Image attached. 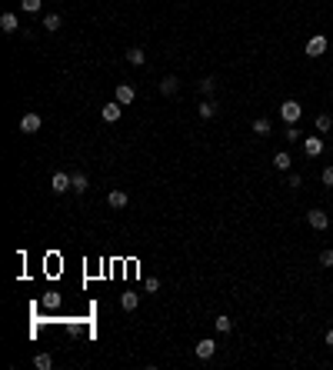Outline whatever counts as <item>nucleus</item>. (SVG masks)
Listing matches in <instances>:
<instances>
[{
	"label": "nucleus",
	"instance_id": "f257e3e1",
	"mask_svg": "<svg viewBox=\"0 0 333 370\" xmlns=\"http://www.w3.org/2000/svg\"><path fill=\"white\" fill-rule=\"evenodd\" d=\"M300 113H303V107L297 104V100H283V104H280V117H283V124H297V120H300Z\"/></svg>",
	"mask_w": 333,
	"mask_h": 370
},
{
	"label": "nucleus",
	"instance_id": "f03ea898",
	"mask_svg": "<svg viewBox=\"0 0 333 370\" xmlns=\"http://www.w3.org/2000/svg\"><path fill=\"white\" fill-rule=\"evenodd\" d=\"M50 190H54V193L73 190V177H70V174H54V180H50Z\"/></svg>",
	"mask_w": 333,
	"mask_h": 370
},
{
	"label": "nucleus",
	"instance_id": "7ed1b4c3",
	"mask_svg": "<svg viewBox=\"0 0 333 370\" xmlns=\"http://www.w3.org/2000/svg\"><path fill=\"white\" fill-rule=\"evenodd\" d=\"M120 113H123V104H117V100H113V104H103L100 107V117L107 124H117L120 120Z\"/></svg>",
	"mask_w": 333,
	"mask_h": 370
},
{
	"label": "nucleus",
	"instance_id": "20e7f679",
	"mask_svg": "<svg viewBox=\"0 0 333 370\" xmlns=\"http://www.w3.org/2000/svg\"><path fill=\"white\" fill-rule=\"evenodd\" d=\"M307 224L313 227V230H326V227H330V217H326L323 210H310V214H307Z\"/></svg>",
	"mask_w": 333,
	"mask_h": 370
},
{
	"label": "nucleus",
	"instance_id": "39448f33",
	"mask_svg": "<svg viewBox=\"0 0 333 370\" xmlns=\"http://www.w3.org/2000/svg\"><path fill=\"white\" fill-rule=\"evenodd\" d=\"M326 50V37L323 33H317V37H310L307 40V57H320Z\"/></svg>",
	"mask_w": 333,
	"mask_h": 370
},
{
	"label": "nucleus",
	"instance_id": "423d86ee",
	"mask_svg": "<svg viewBox=\"0 0 333 370\" xmlns=\"http://www.w3.org/2000/svg\"><path fill=\"white\" fill-rule=\"evenodd\" d=\"M137 100V90L130 87V84H120L117 87V104H123V107H130Z\"/></svg>",
	"mask_w": 333,
	"mask_h": 370
},
{
	"label": "nucleus",
	"instance_id": "0eeeda50",
	"mask_svg": "<svg viewBox=\"0 0 333 370\" xmlns=\"http://www.w3.org/2000/svg\"><path fill=\"white\" fill-rule=\"evenodd\" d=\"M193 354H197L200 360H210V357L217 354V344H214V340H200V344L193 347Z\"/></svg>",
	"mask_w": 333,
	"mask_h": 370
},
{
	"label": "nucleus",
	"instance_id": "6e6552de",
	"mask_svg": "<svg viewBox=\"0 0 333 370\" xmlns=\"http://www.w3.org/2000/svg\"><path fill=\"white\" fill-rule=\"evenodd\" d=\"M20 130H24V134H37L40 130V117L37 113H24V117H20Z\"/></svg>",
	"mask_w": 333,
	"mask_h": 370
},
{
	"label": "nucleus",
	"instance_id": "1a4fd4ad",
	"mask_svg": "<svg viewBox=\"0 0 333 370\" xmlns=\"http://www.w3.org/2000/svg\"><path fill=\"white\" fill-rule=\"evenodd\" d=\"M303 153H307V157H320V153H323V140L320 137H307L303 140Z\"/></svg>",
	"mask_w": 333,
	"mask_h": 370
},
{
	"label": "nucleus",
	"instance_id": "9d476101",
	"mask_svg": "<svg viewBox=\"0 0 333 370\" xmlns=\"http://www.w3.org/2000/svg\"><path fill=\"white\" fill-rule=\"evenodd\" d=\"M0 30H4V33H17V30H20L17 14H4V17H0Z\"/></svg>",
	"mask_w": 333,
	"mask_h": 370
},
{
	"label": "nucleus",
	"instance_id": "9b49d317",
	"mask_svg": "<svg viewBox=\"0 0 333 370\" xmlns=\"http://www.w3.org/2000/svg\"><path fill=\"white\" fill-rule=\"evenodd\" d=\"M177 87H180V80H177L174 73H170V77H163V80H160V94H166V97H174V94H177Z\"/></svg>",
	"mask_w": 333,
	"mask_h": 370
},
{
	"label": "nucleus",
	"instance_id": "f8f14e48",
	"mask_svg": "<svg viewBox=\"0 0 333 370\" xmlns=\"http://www.w3.org/2000/svg\"><path fill=\"white\" fill-rule=\"evenodd\" d=\"M107 203H110L113 210H123V207H127V193H123V190H110V197H107Z\"/></svg>",
	"mask_w": 333,
	"mask_h": 370
},
{
	"label": "nucleus",
	"instance_id": "ddd939ff",
	"mask_svg": "<svg viewBox=\"0 0 333 370\" xmlns=\"http://www.w3.org/2000/svg\"><path fill=\"white\" fill-rule=\"evenodd\" d=\"M197 113H200V117H203V120H210V117H214V113H217V104H214V100H210V97H206V100H200Z\"/></svg>",
	"mask_w": 333,
	"mask_h": 370
},
{
	"label": "nucleus",
	"instance_id": "4468645a",
	"mask_svg": "<svg viewBox=\"0 0 333 370\" xmlns=\"http://www.w3.org/2000/svg\"><path fill=\"white\" fill-rule=\"evenodd\" d=\"M120 307H123V310H137V307H140V297H137V294H120Z\"/></svg>",
	"mask_w": 333,
	"mask_h": 370
},
{
	"label": "nucleus",
	"instance_id": "2eb2a0df",
	"mask_svg": "<svg viewBox=\"0 0 333 370\" xmlns=\"http://www.w3.org/2000/svg\"><path fill=\"white\" fill-rule=\"evenodd\" d=\"M143 60H147V54H143V50H140V47H130V50H127V64H134V67H140V64H143Z\"/></svg>",
	"mask_w": 333,
	"mask_h": 370
},
{
	"label": "nucleus",
	"instance_id": "dca6fc26",
	"mask_svg": "<svg viewBox=\"0 0 333 370\" xmlns=\"http://www.w3.org/2000/svg\"><path fill=\"white\" fill-rule=\"evenodd\" d=\"M87 187H90L87 174H73V193H87Z\"/></svg>",
	"mask_w": 333,
	"mask_h": 370
},
{
	"label": "nucleus",
	"instance_id": "f3484780",
	"mask_svg": "<svg viewBox=\"0 0 333 370\" xmlns=\"http://www.w3.org/2000/svg\"><path fill=\"white\" fill-rule=\"evenodd\" d=\"M290 163H294V160H290V153H286V150H280L277 157H273V167H277V170H290Z\"/></svg>",
	"mask_w": 333,
	"mask_h": 370
},
{
	"label": "nucleus",
	"instance_id": "a211bd4d",
	"mask_svg": "<svg viewBox=\"0 0 333 370\" xmlns=\"http://www.w3.org/2000/svg\"><path fill=\"white\" fill-rule=\"evenodd\" d=\"M33 367L50 370V367H54V357H50V354H37V357H33Z\"/></svg>",
	"mask_w": 333,
	"mask_h": 370
},
{
	"label": "nucleus",
	"instance_id": "6ab92c4d",
	"mask_svg": "<svg viewBox=\"0 0 333 370\" xmlns=\"http://www.w3.org/2000/svg\"><path fill=\"white\" fill-rule=\"evenodd\" d=\"M217 330H220V334H230V330H233V320H230V317H227V314H220V317H217Z\"/></svg>",
	"mask_w": 333,
	"mask_h": 370
},
{
	"label": "nucleus",
	"instance_id": "aec40b11",
	"mask_svg": "<svg viewBox=\"0 0 333 370\" xmlns=\"http://www.w3.org/2000/svg\"><path fill=\"white\" fill-rule=\"evenodd\" d=\"M254 134H260V137H267V134H270V120H267V117H257V120H254Z\"/></svg>",
	"mask_w": 333,
	"mask_h": 370
},
{
	"label": "nucleus",
	"instance_id": "412c9836",
	"mask_svg": "<svg viewBox=\"0 0 333 370\" xmlns=\"http://www.w3.org/2000/svg\"><path fill=\"white\" fill-rule=\"evenodd\" d=\"M197 87H200V94H203V97H210V94H214V87H217V80H214V77H203Z\"/></svg>",
	"mask_w": 333,
	"mask_h": 370
},
{
	"label": "nucleus",
	"instance_id": "4be33fe9",
	"mask_svg": "<svg viewBox=\"0 0 333 370\" xmlns=\"http://www.w3.org/2000/svg\"><path fill=\"white\" fill-rule=\"evenodd\" d=\"M330 127H333V117H330V113H320V117H317V130H320V134H326Z\"/></svg>",
	"mask_w": 333,
	"mask_h": 370
},
{
	"label": "nucleus",
	"instance_id": "5701e85b",
	"mask_svg": "<svg viewBox=\"0 0 333 370\" xmlns=\"http://www.w3.org/2000/svg\"><path fill=\"white\" fill-rule=\"evenodd\" d=\"M44 27H47L50 33H54V30H60V14H47V20H44Z\"/></svg>",
	"mask_w": 333,
	"mask_h": 370
},
{
	"label": "nucleus",
	"instance_id": "b1692460",
	"mask_svg": "<svg viewBox=\"0 0 333 370\" xmlns=\"http://www.w3.org/2000/svg\"><path fill=\"white\" fill-rule=\"evenodd\" d=\"M40 4H44V0H20V7H24L27 14H37V10H40Z\"/></svg>",
	"mask_w": 333,
	"mask_h": 370
},
{
	"label": "nucleus",
	"instance_id": "393cba45",
	"mask_svg": "<svg viewBox=\"0 0 333 370\" xmlns=\"http://www.w3.org/2000/svg\"><path fill=\"white\" fill-rule=\"evenodd\" d=\"M143 287L150 290V294H157V290H160V280H157V277H147V280H143Z\"/></svg>",
	"mask_w": 333,
	"mask_h": 370
},
{
	"label": "nucleus",
	"instance_id": "a878e982",
	"mask_svg": "<svg viewBox=\"0 0 333 370\" xmlns=\"http://www.w3.org/2000/svg\"><path fill=\"white\" fill-rule=\"evenodd\" d=\"M320 267H333V250H323V254H320Z\"/></svg>",
	"mask_w": 333,
	"mask_h": 370
},
{
	"label": "nucleus",
	"instance_id": "bb28decb",
	"mask_svg": "<svg viewBox=\"0 0 333 370\" xmlns=\"http://www.w3.org/2000/svg\"><path fill=\"white\" fill-rule=\"evenodd\" d=\"M303 134H300V127H297V124H290V130H286V140H300Z\"/></svg>",
	"mask_w": 333,
	"mask_h": 370
},
{
	"label": "nucleus",
	"instance_id": "cd10ccee",
	"mask_svg": "<svg viewBox=\"0 0 333 370\" xmlns=\"http://www.w3.org/2000/svg\"><path fill=\"white\" fill-rule=\"evenodd\" d=\"M286 184L294 187V190H300V187H303V177H300V174H290V180H286Z\"/></svg>",
	"mask_w": 333,
	"mask_h": 370
},
{
	"label": "nucleus",
	"instance_id": "c85d7f7f",
	"mask_svg": "<svg viewBox=\"0 0 333 370\" xmlns=\"http://www.w3.org/2000/svg\"><path fill=\"white\" fill-rule=\"evenodd\" d=\"M44 304H47V307H60V294H47V297H44Z\"/></svg>",
	"mask_w": 333,
	"mask_h": 370
},
{
	"label": "nucleus",
	"instance_id": "c756f323",
	"mask_svg": "<svg viewBox=\"0 0 333 370\" xmlns=\"http://www.w3.org/2000/svg\"><path fill=\"white\" fill-rule=\"evenodd\" d=\"M323 184L333 187V163H330V167H323Z\"/></svg>",
	"mask_w": 333,
	"mask_h": 370
},
{
	"label": "nucleus",
	"instance_id": "7c9ffc66",
	"mask_svg": "<svg viewBox=\"0 0 333 370\" xmlns=\"http://www.w3.org/2000/svg\"><path fill=\"white\" fill-rule=\"evenodd\" d=\"M326 347H333V330H326Z\"/></svg>",
	"mask_w": 333,
	"mask_h": 370
},
{
	"label": "nucleus",
	"instance_id": "2f4dec72",
	"mask_svg": "<svg viewBox=\"0 0 333 370\" xmlns=\"http://www.w3.org/2000/svg\"><path fill=\"white\" fill-rule=\"evenodd\" d=\"M330 150H333V144H330Z\"/></svg>",
	"mask_w": 333,
	"mask_h": 370
}]
</instances>
